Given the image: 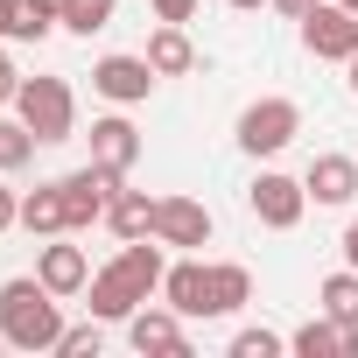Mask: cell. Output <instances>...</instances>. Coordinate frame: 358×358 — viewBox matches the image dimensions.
Returning <instances> with one entry per match:
<instances>
[{
  "mask_svg": "<svg viewBox=\"0 0 358 358\" xmlns=\"http://www.w3.org/2000/svg\"><path fill=\"white\" fill-rule=\"evenodd\" d=\"M64 295L43 288V274H15L0 281V337H8L15 351H57L64 337Z\"/></svg>",
  "mask_w": 358,
  "mask_h": 358,
  "instance_id": "6da1fadb",
  "label": "cell"
},
{
  "mask_svg": "<svg viewBox=\"0 0 358 358\" xmlns=\"http://www.w3.org/2000/svg\"><path fill=\"white\" fill-rule=\"evenodd\" d=\"M15 113L29 120V134H36L43 148H57V141H71V134H78V99H71V85H64V78H22Z\"/></svg>",
  "mask_w": 358,
  "mask_h": 358,
  "instance_id": "7a4b0ae2",
  "label": "cell"
},
{
  "mask_svg": "<svg viewBox=\"0 0 358 358\" xmlns=\"http://www.w3.org/2000/svg\"><path fill=\"white\" fill-rule=\"evenodd\" d=\"M295 134H302V106L295 99H253L239 113V148L246 155H281Z\"/></svg>",
  "mask_w": 358,
  "mask_h": 358,
  "instance_id": "3957f363",
  "label": "cell"
},
{
  "mask_svg": "<svg viewBox=\"0 0 358 358\" xmlns=\"http://www.w3.org/2000/svg\"><path fill=\"white\" fill-rule=\"evenodd\" d=\"M246 204H253V218L267 232H295L302 211H309V183H295V176H281V169H260L253 190H246Z\"/></svg>",
  "mask_w": 358,
  "mask_h": 358,
  "instance_id": "277c9868",
  "label": "cell"
},
{
  "mask_svg": "<svg viewBox=\"0 0 358 358\" xmlns=\"http://www.w3.org/2000/svg\"><path fill=\"white\" fill-rule=\"evenodd\" d=\"M302 50L323 57V64H351L358 57V15L337 8V0H323L316 15H302Z\"/></svg>",
  "mask_w": 358,
  "mask_h": 358,
  "instance_id": "5b68a950",
  "label": "cell"
},
{
  "mask_svg": "<svg viewBox=\"0 0 358 358\" xmlns=\"http://www.w3.org/2000/svg\"><path fill=\"white\" fill-rule=\"evenodd\" d=\"M57 183H64V211H71V232H85V225H99V218H106V204H113V190L127 183V176H106L99 162H85V169L57 176Z\"/></svg>",
  "mask_w": 358,
  "mask_h": 358,
  "instance_id": "8992f818",
  "label": "cell"
},
{
  "mask_svg": "<svg viewBox=\"0 0 358 358\" xmlns=\"http://www.w3.org/2000/svg\"><path fill=\"white\" fill-rule=\"evenodd\" d=\"M92 92H99V99H113V106H141V99L155 92V64H148V57L113 50V57H99V64H92Z\"/></svg>",
  "mask_w": 358,
  "mask_h": 358,
  "instance_id": "52a82bcc",
  "label": "cell"
},
{
  "mask_svg": "<svg viewBox=\"0 0 358 358\" xmlns=\"http://www.w3.org/2000/svg\"><path fill=\"white\" fill-rule=\"evenodd\" d=\"M155 246H183V253L211 246V211L197 197H155Z\"/></svg>",
  "mask_w": 358,
  "mask_h": 358,
  "instance_id": "ba28073f",
  "label": "cell"
},
{
  "mask_svg": "<svg viewBox=\"0 0 358 358\" xmlns=\"http://www.w3.org/2000/svg\"><path fill=\"white\" fill-rule=\"evenodd\" d=\"M92 162H99L106 176H134V162H141V127H134L127 113L92 120Z\"/></svg>",
  "mask_w": 358,
  "mask_h": 358,
  "instance_id": "9c48e42d",
  "label": "cell"
},
{
  "mask_svg": "<svg viewBox=\"0 0 358 358\" xmlns=\"http://www.w3.org/2000/svg\"><path fill=\"white\" fill-rule=\"evenodd\" d=\"M127 344L148 358V351H169V358H183L190 351V337H183V316L176 309H134L127 316Z\"/></svg>",
  "mask_w": 358,
  "mask_h": 358,
  "instance_id": "30bf717a",
  "label": "cell"
},
{
  "mask_svg": "<svg viewBox=\"0 0 358 358\" xmlns=\"http://www.w3.org/2000/svg\"><path fill=\"white\" fill-rule=\"evenodd\" d=\"M162 302H169L176 316H211V267H204V260H176V267L162 274Z\"/></svg>",
  "mask_w": 358,
  "mask_h": 358,
  "instance_id": "8fae6325",
  "label": "cell"
},
{
  "mask_svg": "<svg viewBox=\"0 0 358 358\" xmlns=\"http://www.w3.org/2000/svg\"><path fill=\"white\" fill-rule=\"evenodd\" d=\"M302 183H309V204H351L358 197V155H316Z\"/></svg>",
  "mask_w": 358,
  "mask_h": 358,
  "instance_id": "7c38bea8",
  "label": "cell"
},
{
  "mask_svg": "<svg viewBox=\"0 0 358 358\" xmlns=\"http://www.w3.org/2000/svg\"><path fill=\"white\" fill-rule=\"evenodd\" d=\"M36 274H43V288H57V295H85V288H92V260H85V246H71V239L43 246Z\"/></svg>",
  "mask_w": 358,
  "mask_h": 358,
  "instance_id": "4fadbf2b",
  "label": "cell"
},
{
  "mask_svg": "<svg viewBox=\"0 0 358 358\" xmlns=\"http://www.w3.org/2000/svg\"><path fill=\"white\" fill-rule=\"evenodd\" d=\"M288 344H295L302 358H358V330H351V323H337V316H309Z\"/></svg>",
  "mask_w": 358,
  "mask_h": 358,
  "instance_id": "5bb4252c",
  "label": "cell"
},
{
  "mask_svg": "<svg viewBox=\"0 0 358 358\" xmlns=\"http://www.w3.org/2000/svg\"><path fill=\"white\" fill-rule=\"evenodd\" d=\"M141 57L155 64V78H190V71H197V43L183 36V22H162V29L148 36Z\"/></svg>",
  "mask_w": 358,
  "mask_h": 358,
  "instance_id": "9a60e30c",
  "label": "cell"
},
{
  "mask_svg": "<svg viewBox=\"0 0 358 358\" xmlns=\"http://www.w3.org/2000/svg\"><path fill=\"white\" fill-rule=\"evenodd\" d=\"M106 225L120 232V239H155V197L148 190H113V204H106Z\"/></svg>",
  "mask_w": 358,
  "mask_h": 358,
  "instance_id": "2e32d148",
  "label": "cell"
},
{
  "mask_svg": "<svg viewBox=\"0 0 358 358\" xmlns=\"http://www.w3.org/2000/svg\"><path fill=\"white\" fill-rule=\"evenodd\" d=\"M22 225H29L36 239H57V232H71V211H64V183H43V190H29V197H22Z\"/></svg>",
  "mask_w": 358,
  "mask_h": 358,
  "instance_id": "e0dca14e",
  "label": "cell"
},
{
  "mask_svg": "<svg viewBox=\"0 0 358 358\" xmlns=\"http://www.w3.org/2000/svg\"><path fill=\"white\" fill-rule=\"evenodd\" d=\"M253 302V274L239 267V260H218L211 267V316H232V309H246Z\"/></svg>",
  "mask_w": 358,
  "mask_h": 358,
  "instance_id": "ac0fdd59",
  "label": "cell"
},
{
  "mask_svg": "<svg viewBox=\"0 0 358 358\" xmlns=\"http://www.w3.org/2000/svg\"><path fill=\"white\" fill-rule=\"evenodd\" d=\"M316 309L323 316H337V323H351L358 330V267H344V274H330L323 288H316Z\"/></svg>",
  "mask_w": 358,
  "mask_h": 358,
  "instance_id": "d6986e66",
  "label": "cell"
},
{
  "mask_svg": "<svg viewBox=\"0 0 358 358\" xmlns=\"http://www.w3.org/2000/svg\"><path fill=\"white\" fill-rule=\"evenodd\" d=\"M36 148H43V141L29 134V120H22V113H15V120H0V176L29 169V162H36Z\"/></svg>",
  "mask_w": 358,
  "mask_h": 358,
  "instance_id": "ffe728a7",
  "label": "cell"
},
{
  "mask_svg": "<svg viewBox=\"0 0 358 358\" xmlns=\"http://www.w3.org/2000/svg\"><path fill=\"white\" fill-rule=\"evenodd\" d=\"M57 22H64V0H15V36L22 43H43Z\"/></svg>",
  "mask_w": 358,
  "mask_h": 358,
  "instance_id": "44dd1931",
  "label": "cell"
},
{
  "mask_svg": "<svg viewBox=\"0 0 358 358\" xmlns=\"http://www.w3.org/2000/svg\"><path fill=\"white\" fill-rule=\"evenodd\" d=\"M113 22V0H64V29L71 36H99Z\"/></svg>",
  "mask_w": 358,
  "mask_h": 358,
  "instance_id": "7402d4cb",
  "label": "cell"
},
{
  "mask_svg": "<svg viewBox=\"0 0 358 358\" xmlns=\"http://www.w3.org/2000/svg\"><path fill=\"white\" fill-rule=\"evenodd\" d=\"M99 344H106V337H99V316H92V323H64V337H57L64 358H99Z\"/></svg>",
  "mask_w": 358,
  "mask_h": 358,
  "instance_id": "603a6c76",
  "label": "cell"
},
{
  "mask_svg": "<svg viewBox=\"0 0 358 358\" xmlns=\"http://www.w3.org/2000/svg\"><path fill=\"white\" fill-rule=\"evenodd\" d=\"M274 351H281L274 330H239V337H232V358H274Z\"/></svg>",
  "mask_w": 358,
  "mask_h": 358,
  "instance_id": "cb8c5ba5",
  "label": "cell"
},
{
  "mask_svg": "<svg viewBox=\"0 0 358 358\" xmlns=\"http://www.w3.org/2000/svg\"><path fill=\"white\" fill-rule=\"evenodd\" d=\"M148 8H155V22H190L197 0H148Z\"/></svg>",
  "mask_w": 358,
  "mask_h": 358,
  "instance_id": "d4e9b609",
  "label": "cell"
},
{
  "mask_svg": "<svg viewBox=\"0 0 358 358\" xmlns=\"http://www.w3.org/2000/svg\"><path fill=\"white\" fill-rule=\"evenodd\" d=\"M15 92H22V71H15L8 50H0V106H15Z\"/></svg>",
  "mask_w": 358,
  "mask_h": 358,
  "instance_id": "484cf974",
  "label": "cell"
},
{
  "mask_svg": "<svg viewBox=\"0 0 358 358\" xmlns=\"http://www.w3.org/2000/svg\"><path fill=\"white\" fill-rule=\"evenodd\" d=\"M8 225H22V197H15L8 183H0V232H8Z\"/></svg>",
  "mask_w": 358,
  "mask_h": 358,
  "instance_id": "4316f807",
  "label": "cell"
},
{
  "mask_svg": "<svg viewBox=\"0 0 358 358\" xmlns=\"http://www.w3.org/2000/svg\"><path fill=\"white\" fill-rule=\"evenodd\" d=\"M274 8H281L288 22H302V15H316V8H323V0H274Z\"/></svg>",
  "mask_w": 358,
  "mask_h": 358,
  "instance_id": "83f0119b",
  "label": "cell"
},
{
  "mask_svg": "<svg viewBox=\"0 0 358 358\" xmlns=\"http://www.w3.org/2000/svg\"><path fill=\"white\" fill-rule=\"evenodd\" d=\"M344 267H358V218L344 225Z\"/></svg>",
  "mask_w": 358,
  "mask_h": 358,
  "instance_id": "f1b7e54d",
  "label": "cell"
},
{
  "mask_svg": "<svg viewBox=\"0 0 358 358\" xmlns=\"http://www.w3.org/2000/svg\"><path fill=\"white\" fill-rule=\"evenodd\" d=\"M0 36H15V0H0Z\"/></svg>",
  "mask_w": 358,
  "mask_h": 358,
  "instance_id": "f546056e",
  "label": "cell"
},
{
  "mask_svg": "<svg viewBox=\"0 0 358 358\" xmlns=\"http://www.w3.org/2000/svg\"><path fill=\"white\" fill-rule=\"evenodd\" d=\"M232 8H239V15H253V8H260V0H232Z\"/></svg>",
  "mask_w": 358,
  "mask_h": 358,
  "instance_id": "4dcf8cb0",
  "label": "cell"
},
{
  "mask_svg": "<svg viewBox=\"0 0 358 358\" xmlns=\"http://www.w3.org/2000/svg\"><path fill=\"white\" fill-rule=\"evenodd\" d=\"M351 92H358V57H351Z\"/></svg>",
  "mask_w": 358,
  "mask_h": 358,
  "instance_id": "1f68e13d",
  "label": "cell"
},
{
  "mask_svg": "<svg viewBox=\"0 0 358 358\" xmlns=\"http://www.w3.org/2000/svg\"><path fill=\"white\" fill-rule=\"evenodd\" d=\"M337 8H351V15H358V0H337Z\"/></svg>",
  "mask_w": 358,
  "mask_h": 358,
  "instance_id": "d6a6232c",
  "label": "cell"
},
{
  "mask_svg": "<svg viewBox=\"0 0 358 358\" xmlns=\"http://www.w3.org/2000/svg\"><path fill=\"white\" fill-rule=\"evenodd\" d=\"M0 344H8V337H0Z\"/></svg>",
  "mask_w": 358,
  "mask_h": 358,
  "instance_id": "836d02e7",
  "label": "cell"
}]
</instances>
